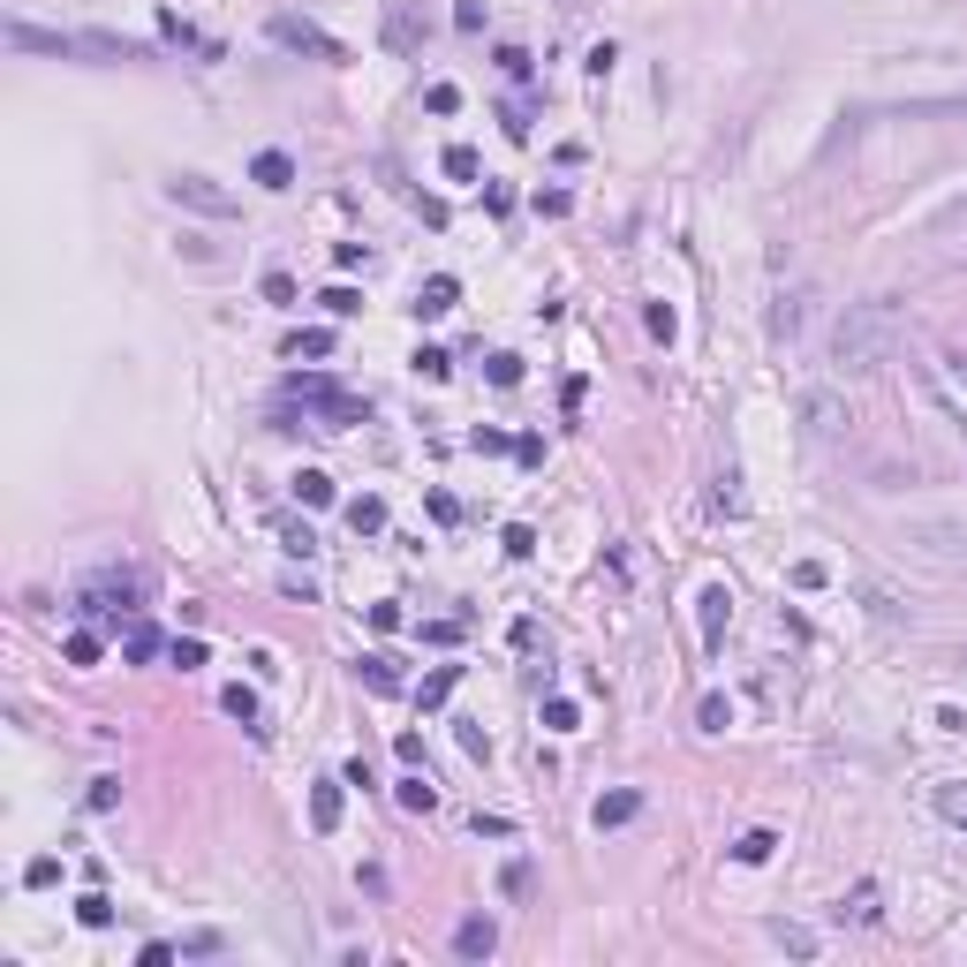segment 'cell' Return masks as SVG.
Wrapping results in <instances>:
<instances>
[{
    "mask_svg": "<svg viewBox=\"0 0 967 967\" xmlns=\"http://www.w3.org/2000/svg\"><path fill=\"white\" fill-rule=\"evenodd\" d=\"M454 303H461V280L439 272V280H424V295H416V318H439V310H454Z\"/></svg>",
    "mask_w": 967,
    "mask_h": 967,
    "instance_id": "cell-9",
    "label": "cell"
},
{
    "mask_svg": "<svg viewBox=\"0 0 967 967\" xmlns=\"http://www.w3.org/2000/svg\"><path fill=\"white\" fill-rule=\"evenodd\" d=\"M121 650H129L136 665H144V658H159V628H152V620H136V628L121 635Z\"/></svg>",
    "mask_w": 967,
    "mask_h": 967,
    "instance_id": "cell-21",
    "label": "cell"
},
{
    "mask_svg": "<svg viewBox=\"0 0 967 967\" xmlns=\"http://www.w3.org/2000/svg\"><path fill=\"white\" fill-rule=\"evenodd\" d=\"M537 212H544V220H567V212H575V197H567V189H537Z\"/></svg>",
    "mask_w": 967,
    "mask_h": 967,
    "instance_id": "cell-33",
    "label": "cell"
},
{
    "mask_svg": "<svg viewBox=\"0 0 967 967\" xmlns=\"http://www.w3.org/2000/svg\"><path fill=\"white\" fill-rule=\"evenodd\" d=\"M733 726V711H726V696H703V733H726Z\"/></svg>",
    "mask_w": 967,
    "mask_h": 967,
    "instance_id": "cell-36",
    "label": "cell"
},
{
    "mask_svg": "<svg viewBox=\"0 0 967 967\" xmlns=\"http://www.w3.org/2000/svg\"><path fill=\"white\" fill-rule=\"evenodd\" d=\"M937 378L967 393V340H945V348H937Z\"/></svg>",
    "mask_w": 967,
    "mask_h": 967,
    "instance_id": "cell-16",
    "label": "cell"
},
{
    "mask_svg": "<svg viewBox=\"0 0 967 967\" xmlns=\"http://www.w3.org/2000/svg\"><path fill=\"white\" fill-rule=\"evenodd\" d=\"M892 340H900V310L884 303V295L847 303V318H839V333H832V363L847 378H862V371H877V363L892 356Z\"/></svg>",
    "mask_w": 967,
    "mask_h": 967,
    "instance_id": "cell-1",
    "label": "cell"
},
{
    "mask_svg": "<svg viewBox=\"0 0 967 967\" xmlns=\"http://www.w3.org/2000/svg\"><path fill=\"white\" fill-rule=\"evenodd\" d=\"M922 393H930V408H937V416H945V424L967 439V401H952V386H945V378H937V371H922Z\"/></svg>",
    "mask_w": 967,
    "mask_h": 967,
    "instance_id": "cell-8",
    "label": "cell"
},
{
    "mask_svg": "<svg viewBox=\"0 0 967 967\" xmlns=\"http://www.w3.org/2000/svg\"><path fill=\"white\" fill-rule=\"evenodd\" d=\"M937 227H945V235H952V242H960V250H967V197L952 204V212H945V220H937Z\"/></svg>",
    "mask_w": 967,
    "mask_h": 967,
    "instance_id": "cell-42",
    "label": "cell"
},
{
    "mask_svg": "<svg viewBox=\"0 0 967 967\" xmlns=\"http://www.w3.org/2000/svg\"><path fill=\"white\" fill-rule=\"evenodd\" d=\"M726 620H733V590H726V582H711V590H703V635L718 643V635H726Z\"/></svg>",
    "mask_w": 967,
    "mask_h": 967,
    "instance_id": "cell-10",
    "label": "cell"
},
{
    "mask_svg": "<svg viewBox=\"0 0 967 967\" xmlns=\"http://www.w3.org/2000/svg\"><path fill=\"white\" fill-rule=\"evenodd\" d=\"M348 529H356V537H378V529H386V499H348Z\"/></svg>",
    "mask_w": 967,
    "mask_h": 967,
    "instance_id": "cell-13",
    "label": "cell"
},
{
    "mask_svg": "<svg viewBox=\"0 0 967 967\" xmlns=\"http://www.w3.org/2000/svg\"><path fill=\"white\" fill-rule=\"evenodd\" d=\"M288 552H303V560L318 552V537H310V522H288Z\"/></svg>",
    "mask_w": 967,
    "mask_h": 967,
    "instance_id": "cell-46",
    "label": "cell"
},
{
    "mask_svg": "<svg viewBox=\"0 0 967 967\" xmlns=\"http://www.w3.org/2000/svg\"><path fill=\"white\" fill-rule=\"evenodd\" d=\"M68 665H99V635H91V628L68 635Z\"/></svg>",
    "mask_w": 967,
    "mask_h": 967,
    "instance_id": "cell-28",
    "label": "cell"
},
{
    "mask_svg": "<svg viewBox=\"0 0 967 967\" xmlns=\"http://www.w3.org/2000/svg\"><path fill=\"white\" fill-rule=\"evenodd\" d=\"M220 711H227V718H242V726H257V696L242 688V680H235V688L220 696ZM257 733H265V726H257Z\"/></svg>",
    "mask_w": 967,
    "mask_h": 967,
    "instance_id": "cell-24",
    "label": "cell"
},
{
    "mask_svg": "<svg viewBox=\"0 0 967 967\" xmlns=\"http://www.w3.org/2000/svg\"><path fill=\"white\" fill-rule=\"evenodd\" d=\"M318 303H325V318H356V310H363V295H356V288H325Z\"/></svg>",
    "mask_w": 967,
    "mask_h": 967,
    "instance_id": "cell-26",
    "label": "cell"
},
{
    "mask_svg": "<svg viewBox=\"0 0 967 967\" xmlns=\"http://www.w3.org/2000/svg\"><path fill=\"white\" fill-rule=\"evenodd\" d=\"M272 38H280V46L318 53V61H348V46H340V38H325L318 23H303V16H272Z\"/></svg>",
    "mask_w": 967,
    "mask_h": 967,
    "instance_id": "cell-3",
    "label": "cell"
},
{
    "mask_svg": "<svg viewBox=\"0 0 967 967\" xmlns=\"http://www.w3.org/2000/svg\"><path fill=\"white\" fill-rule=\"evenodd\" d=\"M801 318H809V310H801V295H786V303L771 310V340H794V333H801Z\"/></svg>",
    "mask_w": 967,
    "mask_h": 967,
    "instance_id": "cell-22",
    "label": "cell"
},
{
    "mask_svg": "<svg viewBox=\"0 0 967 967\" xmlns=\"http://www.w3.org/2000/svg\"><path fill=\"white\" fill-rule=\"evenodd\" d=\"M469 446H476V454H507V431L484 424V431H469Z\"/></svg>",
    "mask_w": 967,
    "mask_h": 967,
    "instance_id": "cell-44",
    "label": "cell"
},
{
    "mask_svg": "<svg viewBox=\"0 0 967 967\" xmlns=\"http://www.w3.org/2000/svg\"><path fill=\"white\" fill-rule=\"evenodd\" d=\"M915 537L930 552H967V522H915Z\"/></svg>",
    "mask_w": 967,
    "mask_h": 967,
    "instance_id": "cell-11",
    "label": "cell"
},
{
    "mask_svg": "<svg viewBox=\"0 0 967 967\" xmlns=\"http://www.w3.org/2000/svg\"><path fill=\"white\" fill-rule=\"evenodd\" d=\"M635 816H643V794H635V786H612V794H597L590 824L597 832H620V824H635Z\"/></svg>",
    "mask_w": 967,
    "mask_h": 967,
    "instance_id": "cell-4",
    "label": "cell"
},
{
    "mask_svg": "<svg viewBox=\"0 0 967 967\" xmlns=\"http://www.w3.org/2000/svg\"><path fill=\"white\" fill-rule=\"evenodd\" d=\"M114 801H121V779H91V794H84V809H114Z\"/></svg>",
    "mask_w": 967,
    "mask_h": 967,
    "instance_id": "cell-32",
    "label": "cell"
},
{
    "mask_svg": "<svg viewBox=\"0 0 967 967\" xmlns=\"http://www.w3.org/2000/svg\"><path fill=\"white\" fill-rule=\"evenodd\" d=\"M310 824H318V832L340 824V779H318V794H310Z\"/></svg>",
    "mask_w": 967,
    "mask_h": 967,
    "instance_id": "cell-14",
    "label": "cell"
},
{
    "mask_svg": "<svg viewBox=\"0 0 967 967\" xmlns=\"http://www.w3.org/2000/svg\"><path fill=\"white\" fill-rule=\"evenodd\" d=\"M446 174H454V182H476V152L469 144H446Z\"/></svg>",
    "mask_w": 967,
    "mask_h": 967,
    "instance_id": "cell-30",
    "label": "cell"
},
{
    "mask_svg": "<svg viewBox=\"0 0 967 967\" xmlns=\"http://www.w3.org/2000/svg\"><path fill=\"white\" fill-rule=\"evenodd\" d=\"M167 197H174V204H189V212H204V220H235V204H242L235 189H220L212 174H174Z\"/></svg>",
    "mask_w": 967,
    "mask_h": 967,
    "instance_id": "cell-2",
    "label": "cell"
},
{
    "mask_svg": "<svg viewBox=\"0 0 967 967\" xmlns=\"http://www.w3.org/2000/svg\"><path fill=\"white\" fill-rule=\"evenodd\" d=\"M454 31H469V38L484 31V0H454Z\"/></svg>",
    "mask_w": 967,
    "mask_h": 967,
    "instance_id": "cell-35",
    "label": "cell"
},
{
    "mask_svg": "<svg viewBox=\"0 0 967 967\" xmlns=\"http://www.w3.org/2000/svg\"><path fill=\"white\" fill-rule=\"evenodd\" d=\"M454 680H461V665H439V673H431L424 688H416V703H424V711H439V703L454 696Z\"/></svg>",
    "mask_w": 967,
    "mask_h": 967,
    "instance_id": "cell-18",
    "label": "cell"
},
{
    "mask_svg": "<svg viewBox=\"0 0 967 967\" xmlns=\"http://www.w3.org/2000/svg\"><path fill=\"white\" fill-rule=\"evenodd\" d=\"M167 658L182 665V673H197V665H204V643H197V635H189V643H167Z\"/></svg>",
    "mask_w": 967,
    "mask_h": 967,
    "instance_id": "cell-37",
    "label": "cell"
},
{
    "mask_svg": "<svg viewBox=\"0 0 967 967\" xmlns=\"http://www.w3.org/2000/svg\"><path fill=\"white\" fill-rule=\"evenodd\" d=\"M779 854V832H741L733 839V862H771Z\"/></svg>",
    "mask_w": 967,
    "mask_h": 967,
    "instance_id": "cell-19",
    "label": "cell"
},
{
    "mask_svg": "<svg viewBox=\"0 0 967 967\" xmlns=\"http://www.w3.org/2000/svg\"><path fill=\"white\" fill-rule=\"evenodd\" d=\"M499 68H507L514 84H529V76H537V61H529V53H522V46H499Z\"/></svg>",
    "mask_w": 967,
    "mask_h": 967,
    "instance_id": "cell-29",
    "label": "cell"
},
{
    "mask_svg": "<svg viewBox=\"0 0 967 967\" xmlns=\"http://www.w3.org/2000/svg\"><path fill=\"white\" fill-rule=\"evenodd\" d=\"M159 38H174V46H197V31H189V23L174 16V8H167V16H159Z\"/></svg>",
    "mask_w": 967,
    "mask_h": 967,
    "instance_id": "cell-39",
    "label": "cell"
},
{
    "mask_svg": "<svg viewBox=\"0 0 967 967\" xmlns=\"http://www.w3.org/2000/svg\"><path fill=\"white\" fill-rule=\"evenodd\" d=\"M937 816L967 832V786H960V779H945V786H937Z\"/></svg>",
    "mask_w": 967,
    "mask_h": 967,
    "instance_id": "cell-20",
    "label": "cell"
},
{
    "mask_svg": "<svg viewBox=\"0 0 967 967\" xmlns=\"http://www.w3.org/2000/svg\"><path fill=\"white\" fill-rule=\"evenodd\" d=\"M76 922H84V930H106V922H114V900H106V892H84V900H76Z\"/></svg>",
    "mask_w": 967,
    "mask_h": 967,
    "instance_id": "cell-23",
    "label": "cell"
},
{
    "mask_svg": "<svg viewBox=\"0 0 967 967\" xmlns=\"http://www.w3.org/2000/svg\"><path fill=\"white\" fill-rule=\"evenodd\" d=\"M416 371H424V378H446V371H454V356H446V348H424V356H416Z\"/></svg>",
    "mask_w": 967,
    "mask_h": 967,
    "instance_id": "cell-41",
    "label": "cell"
},
{
    "mask_svg": "<svg viewBox=\"0 0 967 967\" xmlns=\"http://www.w3.org/2000/svg\"><path fill=\"white\" fill-rule=\"evenodd\" d=\"M424 106H431V114H454L461 91H454V84H431V91H424Z\"/></svg>",
    "mask_w": 967,
    "mask_h": 967,
    "instance_id": "cell-40",
    "label": "cell"
},
{
    "mask_svg": "<svg viewBox=\"0 0 967 967\" xmlns=\"http://www.w3.org/2000/svg\"><path fill=\"white\" fill-rule=\"evenodd\" d=\"M801 416H809L816 439H839V431H847V408H839V393H809V401H801Z\"/></svg>",
    "mask_w": 967,
    "mask_h": 967,
    "instance_id": "cell-6",
    "label": "cell"
},
{
    "mask_svg": "<svg viewBox=\"0 0 967 967\" xmlns=\"http://www.w3.org/2000/svg\"><path fill=\"white\" fill-rule=\"evenodd\" d=\"M771 937H779L786 952H801V960L816 952V930H801V922H771Z\"/></svg>",
    "mask_w": 967,
    "mask_h": 967,
    "instance_id": "cell-25",
    "label": "cell"
},
{
    "mask_svg": "<svg viewBox=\"0 0 967 967\" xmlns=\"http://www.w3.org/2000/svg\"><path fill=\"white\" fill-rule=\"evenodd\" d=\"M401 809H416V816L439 809V786H431V771H408V779H401Z\"/></svg>",
    "mask_w": 967,
    "mask_h": 967,
    "instance_id": "cell-12",
    "label": "cell"
},
{
    "mask_svg": "<svg viewBox=\"0 0 967 967\" xmlns=\"http://www.w3.org/2000/svg\"><path fill=\"white\" fill-rule=\"evenodd\" d=\"M250 182L280 197V189H295V159H288V152H257V159H250Z\"/></svg>",
    "mask_w": 967,
    "mask_h": 967,
    "instance_id": "cell-7",
    "label": "cell"
},
{
    "mask_svg": "<svg viewBox=\"0 0 967 967\" xmlns=\"http://www.w3.org/2000/svg\"><path fill=\"white\" fill-rule=\"evenodd\" d=\"M53 877H61V862H53V854H38V862L23 869V884H53Z\"/></svg>",
    "mask_w": 967,
    "mask_h": 967,
    "instance_id": "cell-45",
    "label": "cell"
},
{
    "mask_svg": "<svg viewBox=\"0 0 967 967\" xmlns=\"http://www.w3.org/2000/svg\"><path fill=\"white\" fill-rule=\"evenodd\" d=\"M265 303H295V280H288V272H265Z\"/></svg>",
    "mask_w": 967,
    "mask_h": 967,
    "instance_id": "cell-43",
    "label": "cell"
},
{
    "mask_svg": "<svg viewBox=\"0 0 967 967\" xmlns=\"http://www.w3.org/2000/svg\"><path fill=\"white\" fill-rule=\"evenodd\" d=\"M915 114H967V91L960 99H915Z\"/></svg>",
    "mask_w": 967,
    "mask_h": 967,
    "instance_id": "cell-47",
    "label": "cell"
},
{
    "mask_svg": "<svg viewBox=\"0 0 967 967\" xmlns=\"http://www.w3.org/2000/svg\"><path fill=\"white\" fill-rule=\"evenodd\" d=\"M492 952H499V930L484 915H461L454 922V960H492Z\"/></svg>",
    "mask_w": 967,
    "mask_h": 967,
    "instance_id": "cell-5",
    "label": "cell"
},
{
    "mask_svg": "<svg viewBox=\"0 0 967 967\" xmlns=\"http://www.w3.org/2000/svg\"><path fill=\"white\" fill-rule=\"evenodd\" d=\"M507 552H514V560H529V552H537V529L514 522V529H507Z\"/></svg>",
    "mask_w": 967,
    "mask_h": 967,
    "instance_id": "cell-38",
    "label": "cell"
},
{
    "mask_svg": "<svg viewBox=\"0 0 967 967\" xmlns=\"http://www.w3.org/2000/svg\"><path fill=\"white\" fill-rule=\"evenodd\" d=\"M295 499H303V507H333V476H325V469H303V476H295Z\"/></svg>",
    "mask_w": 967,
    "mask_h": 967,
    "instance_id": "cell-17",
    "label": "cell"
},
{
    "mask_svg": "<svg viewBox=\"0 0 967 967\" xmlns=\"http://www.w3.org/2000/svg\"><path fill=\"white\" fill-rule=\"evenodd\" d=\"M484 378H492V386H522V356H492Z\"/></svg>",
    "mask_w": 967,
    "mask_h": 967,
    "instance_id": "cell-31",
    "label": "cell"
},
{
    "mask_svg": "<svg viewBox=\"0 0 967 967\" xmlns=\"http://www.w3.org/2000/svg\"><path fill=\"white\" fill-rule=\"evenodd\" d=\"M288 356H333V333H295Z\"/></svg>",
    "mask_w": 967,
    "mask_h": 967,
    "instance_id": "cell-34",
    "label": "cell"
},
{
    "mask_svg": "<svg viewBox=\"0 0 967 967\" xmlns=\"http://www.w3.org/2000/svg\"><path fill=\"white\" fill-rule=\"evenodd\" d=\"M960 665H967V658H960Z\"/></svg>",
    "mask_w": 967,
    "mask_h": 967,
    "instance_id": "cell-48",
    "label": "cell"
},
{
    "mask_svg": "<svg viewBox=\"0 0 967 967\" xmlns=\"http://www.w3.org/2000/svg\"><path fill=\"white\" fill-rule=\"evenodd\" d=\"M356 673H363V680H371L378 696H393V688H401V665H393V658H386V650H371V658H363V665H356Z\"/></svg>",
    "mask_w": 967,
    "mask_h": 967,
    "instance_id": "cell-15",
    "label": "cell"
},
{
    "mask_svg": "<svg viewBox=\"0 0 967 967\" xmlns=\"http://www.w3.org/2000/svg\"><path fill=\"white\" fill-rule=\"evenodd\" d=\"M544 726H552V733H575V726H582V711H575L567 696H552V703H544Z\"/></svg>",
    "mask_w": 967,
    "mask_h": 967,
    "instance_id": "cell-27",
    "label": "cell"
}]
</instances>
